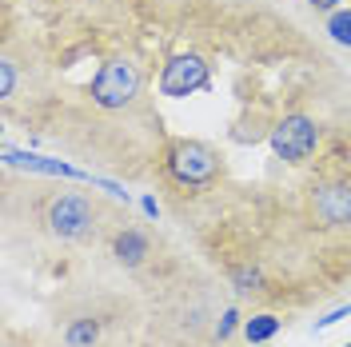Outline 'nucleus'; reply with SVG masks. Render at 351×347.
<instances>
[{
  "label": "nucleus",
  "instance_id": "obj_1",
  "mask_svg": "<svg viewBox=\"0 0 351 347\" xmlns=\"http://www.w3.org/2000/svg\"><path fill=\"white\" fill-rule=\"evenodd\" d=\"M140 88H144V72L132 64V60H108V64L92 76L88 96H92L96 108L120 112V108H128L132 100L140 96Z\"/></svg>",
  "mask_w": 351,
  "mask_h": 347
},
{
  "label": "nucleus",
  "instance_id": "obj_2",
  "mask_svg": "<svg viewBox=\"0 0 351 347\" xmlns=\"http://www.w3.org/2000/svg\"><path fill=\"white\" fill-rule=\"evenodd\" d=\"M164 168L172 176L176 184L184 188H204L219 176V156L199 144V140H172L168 152H164Z\"/></svg>",
  "mask_w": 351,
  "mask_h": 347
},
{
  "label": "nucleus",
  "instance_id": "obj_3",
  "mask_svg": "<svg viewBox=\"0 0 351 347\" xmlns=\"http://www.w3.org/2000/svg\"><path fill=\"white\" fill-rule=\"evenodd\" d=\"M319 148V124L295 112V116H284L276 128H271V152L287 160V164H304L307 156Z\"/></svg>",
  "mask_w": 351,
  "mask_h": 347
},
{
  "label": "nucleus",
  "instance_id": "obj_4",
  "mask_svg": "<svg viewBox=\"0 0 351 347\" xmlns=\"http://www.w3.org/2000/svg\"><path fill=\"white\" fill-rule=\"evenodd\" d=\"M92 219H96V208L80 192H64L48 204V228H52V236H60V239L88 236L92 232Z\"/></svg>",
  "mask_w": 351,
  "mask_h": 347
},
{
  "label": "nucleus",
  "instance_id": "obj_5",
  "mask_svg": "<svg viewBox=\"0 0 351 347\" xmlns=\"http://www.w3.org/2000/svg\"><path fill=\"white\" fill-rule=\"evenodd\" d=\"M199 88H208V60L199 52H180L160 72V96L184 100V96H192Z\"/></svg>",
  "mask_w": 351,
  "mask_h": 347
},
{
  "label": "nucleus",
  "instance_id": "obj_6",
  "mask_svg": "<svg viewBox=\"0 0 351 347\" xmlns=\"http://www.w3.org/2000/svg\"><path fill=\"white\" fill-rule=\"evenodd\" d=\"M311 212L324 228H343L351 224V184L348 180H331V184H319L315 195H311Z\"/></svg>",
  "mask_w": 351,
  "mask_h": 347
},
{
  "label": "nucleus",
  "instance_id": "obj_7",
  "mask_svg": "<svg viewBox=\"0 0 351 347\" xmlns=\"http://www.w3.org/2000/svg\"><path fill=\"white\" fill-rule=\"evenodd\" d=\"M4 164L28 168V172H44V176H68V180H80V184H96V180L88 172H80V168L60 164V160H44V156H36V152H16V148H8V152H4Z\"/></svg>",
  "mask_w": 351,
  "mask_h": 347
},
{
  "label": "nucleus",
  "instance_id": "obj_8",
  "mask_svg": "<svg viewBox=\"0 0 351 347\" xmlns=\"http://www.w3.org/2000/svg\"><path fill=\"white\" fill-rule=\"evenodd\" d=\"M148 252H152V239L144 236V232H136V228H124L120 236L112 239V256L124 263V267L144 263V260H148Z\"/></svg>",
  "mask_w": 351,
  "mask_h": 347
},
{
  "label": "nucleus",
  "instance_id": "obj_9",
  "mask_svg": "<svg viewBox=\"0 0 351 347\" xmlns=\"http://www.w3.org/2000/svg\"><path fill=\"white\" fill-rule=\"evenodd\" d=\"M280 327H284V324H280V315H267V311H263V315L243 320V335H247L252 344H267V339H271Z\"/></svg>",
  "mask_w": 351,
  "mask_h": 347
},
{
  "label": "nucleus",
  "instance_id": "obj_10",
  "mask_svg": "<svg viewBox=\"0 0 351 347\" xmlns=\"http://www.w3.org/2000/svg\"><path fill=\"white\" fill-rule=\"evenodd\" d=\"M96 339H100V324H96V320H76V324H68V331H64L68 347H92Z\"/></svg>",
  "mask_w": 351,
  "mask_h": 347
},
{
  "label": "nucleus",
  "instance_id": "obj_11",
  "mask_svg": "<svg viewBox=\"0 0 351 347\" xmlns=\"http://www.w3.org/2000/svg\"><path fill=\"white\" fill-rule=\"evenodd\" d=\"M328 32H331V40H335V44H348V48H351V8H339V12H331Z\"/></svg>",
  "mask_w": 351,
  "mask_h": 347
},
{
  "label": "nucleus",
  "instance_id": "obj_12",
  "mask_svg": "<svg viewBox=\"0 0 351 347\" xmlns=\"http://www.w3.org/2000/svg\"><path fill=\"white\" fill-rule=\"evenodd\" d=\"M16 92V68H12V60H0V96L8 100Z\"/></svg>",
  "mask_w": 351,
  "mask_h": 347
},
{
  "label": "nucleus",
  "instance_id": "obj_13",
  "mask_svg": "<svg viewBox=\"0 0 351 347\" xmlns=\"http://www.w3.org/2000/svg\"><path fill=\"white\" fill-rule=\"evenodd\" d=\"M236 327H240V311H236V307H228V311H223V320L216 324V339L223 344V339H228V335H232Z\"/></svg>",
  "mask_w": 351,
  "mask_h": 347
},
{
  "label": "nucleus",
  "instance_id": "obj_14",
  "mask_svg": "<svg viewBox=\"0 0 351 347\" xmlns=\"http://www.w3.org/2000/svg\"><path fill=\"white\" fill-rule=\"evenodd\" d=\"M260 267H240V272H236V287H240V291H256V287H260Z\"/></svg>",
  "mask_w": 351,
  "mask_h": 347
},
{
  "label": "nucleus",
  "instance_id": "obj_15",
  "mask_svg": "<svg viewBox=\"0 0 351 347\" xmlns=\"http://www.w3.org/2000/svg\"><path fill=\"white\" fill-rule=\"evenodd\" d=\"M348 315H351V304H348V307H335V311H328L324 320H315V331H324V327L339 324V320H348Z\"/></svg>",
  "mask_w": 351,
  "mask_h": 347
},
{
  "label": "nucleus",
  "instance_id": "obj_16",
  "mask_svg": "<svg viewBox=\"0 0 351 347\" xmlns=\"http://www.w3.org/2000/svg\"><path fill=\"white\" fill-rule=\"evenodd\" d=\"M339 4L343 0H307V8H315V12H339Z\"/></svg>",
  "mask_w": 351,
  "mask_h": 347
},
{
  "label": "nucleus",
  "instance_id": "obj_17",
  "mask_svg": "<svg viewBox=\"0 0 351 347\" xmlns=\"http://www.w3.org/2000/svg\"><path fill=\"white\" fill-rule=\"evenodd\" d=\"M140 208H144L148 216H160V208H156V200H152V195H144V200H140Z\"/></svg>",
  "mask_w": 351,
  "mask_h": 347
},
{
  "label": "nucleus",
  "instance_id": "obj_18",
  "mask_svg": "<svg viewBox=\"0 0 351 347\" xmlns=\"http://www.w3.org/2000/svg\"><path fill=\"white\" fill-rule=\"evenodd\" d=\"M348 347H351V344H348Z\"/></svg>",
  "mask_w": 351,
  "mask_h": 347
}]
</instances>
